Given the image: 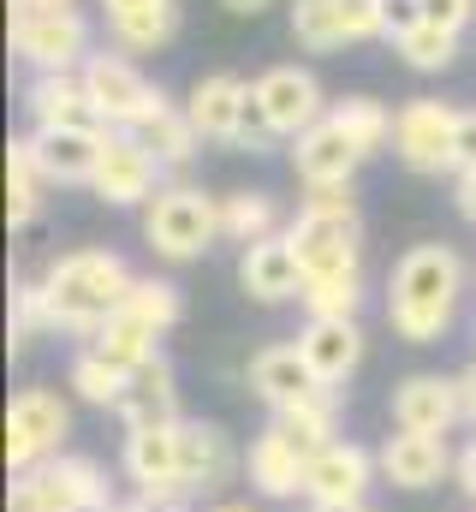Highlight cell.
I'll return each instance as SVG.
<instances>
[{
	"label": "cell",
	"mask_w": 476,
	"mask_h": 512,
	"mask_svg": "<svg viewBox=\"0 0 476 512\" xmlns=\"http://www.w3.org/2000/svg\"><path fill=\"white\" fill-rule=\"evenodd\" d=\"M465 298V262L453 245H411L387 274V328L405 346H435Z\"/></svg>",
	"instance_id": "cell-1"
},
{
	"label": "cell",
	"mask_w": 476,
	"mask_h": 512,
	"mask_svg": "<svg viewBox=\"0 0 476 512\" xmlns=\"http://www.w3.org/2000/svg\"><path fill=\"white\" fill-rule=\"evenodd\" d=\"M36 286H42V298H48V322L66 328V334H78V340L90 346L96 328H102L114 310H125L137 274H131L125 256H114V251H66V256L48 262V274H42Z\"/></svg>",
	"instance_id": "cell-2"
},
{
	"label": "cell",
	"mask_w": 476,
	"mask_h": 512,
	"mask_svg": "<svg viewBox=\"0 0 476 512\" xmlns=\"http://www.w3.org/2000/svg\"><path fill=\"white\" fill-rule=\"evenodd\" d=\"M286 239H292V251H298V262H304V280L352 274L357 268V203H352V185H340V191H310L304 209L292 215Z\"/></svg>",
	"instance_id": "cell-3"
},
{
	"label": "cell",
	"mask_w": 476,
	"mask_h": 512,
	"mask_svg": "<svg viewBox=\"0 0 476 512\" xmlns=\"http://www.w3.org/2000/svg\"><path fill=\"white\" fill-rule=\"evenodd\" d=\"M143 239L149 251L167 262H197L221 239V197L197 191V185H161L143 203Z\"/></svg>",
	"instance_id": "cell-4"
},
{
	"label": "cell",
	"mask_w": 476,
	"mask_h": 512,
	"mask_svg": "<svg viewBox=\"0 0 476 512\" xmlns=\"http://www.w3.org/2000/svg\"><path fill=\"white\" fill-rule=\"evenodd\" d=\"M6 512H114L108 501V477L96 459L84 453H60L24 477H12Z\"/></svg>",
	"instance_id": "cell-5"
},
{
	"label": "cell",
	"mask_w": 476,
	"mask_h": 512,
	"mask_svg": "<svg viewBox=\"0 0 476 512\" xmlns=\"http://www.w3.org/2000/svg\"><path fill=\"white\" fill-rule=\"evenodd\" d=\"M66 435H72V405L60 393H48V387H24L6 405V471L24 477V471L60 459Z\"/></svg>",
	"instance_id": "cell-6"
},
{
	"label": "cell",
	"mask_w": 476,
	"mask_h": 512,
	"mask_svg": "<svg viewBox=\"0 0 476 512\" xmlns=\"http://www.w3.org/2000/svg\"><path fill=\"white\" fill-rule=\"evenodd\" d=\"M393 155L411 173H459V108L411 96L393 120Z\"/></svg>",
	"instance_id": "cell-7"
},
{
	"label": "cell",
	"mask_w": 476,
	"mask_h": 512,
	"mask_svg": "<svg viewBox=\"0 0 476 512\" xmlns=\"http://www.w3.org/2000/svg\"><path fill=\"white\" fill-rule=\"evenodd\" d=\"M12 54L36 72H84L90 60V24L60 6V12H12Z\"/></svg>",
	"instance_id": "cell-8"
},
{
	"label": "cell",
	"mask_w": 476,
	"mask_h": 512,
	"mask_svg": "<svg viewBox=\"0 0 476 512\" xmlns=\"http://www.w3.org/2000/svg\"><path fill=\"white\" fill-rule=\"evenodd\" d=\"M78 78H84L90 108H96V120H102L108 131H137L143 126V114L161 102V90H155L125 54H90Z\"/></svg>",
	"instance_id": "cell-9"
},
{
	"label": "cell",
	"mask_w": 476,
	"mask_h": 512,
	"mask_svg": "<svg viewBox=\"0 0 476 512\" xmlns=\"http://www.w3.org/2000/svg\"><path fill=\"white\" fill-rule=\"evenodd\" d=\"M119 465H125V477L137 483L143 501H173V507L197 501L185 489V477H179V423L173 429H137V435H125Z\"/></svg>",
	"instance_id": "cell-10"
},
{
	"label": "cell",
	"mask_w": 476,
	"mask_h": 512,
	"mask_svg": "<svg viewBox=\"0 0 476 512\" xmlns=\"http://www.w3.org/2000/svg\"><path fill=\"white\" fill-rule=\"evenodd\" d=\"M250 90H256L274 137H304L316 120H328V96H322L316 72H304V66H268Z\"/></svg>",
	"instance_id": "cell-11"
},
{
	"label": "cell",
	"mask_w": 476,
	"mask_h": 512,
	"mask_svg": "<svg viewBox=\"0 0 476 512\" xmlns=\"http://www.w3.org/2000/svg\"><path fill=\"white\" fill-rule=\"evenodd\" d=\"M310 459H316V447H304L292 429L268 423V429L250 441V453H244V477H250V489H256L262 501H292V495H304V483H310Z\"/></svg>",
	"instance_id": "cell-12"
},
{
	"label": "cell",
	"mask_w": 476,
	"mask_h": 512,
	"mask_svg": "<svg viewBox=\"0 0 476 512\" xmlns=\"http://www.w3.org/2000/svg\"><path fill=\"white\" fill-rule=\"evenodd\" d=\"M250 108H256V90L238 78V72H209V78H197L191 84V102H185V114H191V126L203 143H238L244 149V137H250Z\"/></svg>",
	"instance_id": "cell-13"
},
{
	"label": "cell",
	"mask_w": 476,
	"mask_h": 512,
	"mask_svg": "<svg viewBox=\"0 0 476 512\" xmlns=\"http://www.w3.org/2000/svg\"><path fill=\"white\" fill-rule=\"evenodd\" d=\"M292 36L310 54H328L340 42L381 36V6L375 0H292Z\"/></svg>",
	"instance_id": "cell-14"
},
{
	"label": "cell",
	"mask_w": 476,
	"mask_h": 512,
	"mask_svg": "<svg viewBox=\"0 0 476 512\" xmlns=\"http://www.w3.org/2000/svg\"><path fill=\"white\" fill-rule=\"evenodd\" d=\"M90 191L108 209H137V203H149L161 191V161L131 131H108V149H102V167H96Z\"/></svg>",
	"instance_id": "cell-15"
},
{
	"label": "cell",
	"mask_w": 476,
	"mask_h": 512,
	"mask_svg": "<svg viewBox=\"0 0 476 512\" xmlns=\"http://www.w3.org/2000/svg\"><path fill=\"white\" fill-rule=\"evenodd\" d=\"M363 161H369V155L340 131L334 114L316 120L304 137H292V173H298L310 191H340V185H352V173L363 167Z\"/></svg>",
	"instance_id": "cell-16"
},
{
	"label": "cell",
	"mask_w": 476,
	"mask_h": 512,
	"mask_svg": "<svg viewBox=\"0 0 476 512\" xmlns=\"http://www.w3.org/2000/svg\"><path fill=\"white\" fill-rule=\"evenodd\" d=\"M465 423L459 411V382L453 376H435V370H417L393 387V429L405 435H453Z\"/></svg>",
	"instance_id": "cell-17"
},
{
	"label": "cell",
	"mask_w": 476,
	"mask_h": 512,
	"mask_svg": "<svg viewBox=\"0 0 476 512\" xmlns=\"http://www.w3.org/2000/svg\"><path fill=\"white\" fill-rule=\"evenodd\" d=\"M375 453H363L357 441H334L310 459V483H304V501L310 507H357L375 483Z\"/></svg>",
	"instance_id": "cell-18"
},
{
	"label": "cell",
	"mask_w": 476,
	"mask_h": 512,
	"mask_svg": "<svg viewBox=\"0 0 476 512\" xmlns=\"http://www.w3.org/2000/svg\"><path fill=\"white\" fill-rule=\"evenodd\" d=\"M238 471V447L221 423H203V417H185L179 423V477L191 495H215L227 489Z\"/></svg>",
	"instance_id": "cell-19"
},
{
	"label": "cell",
	"mask_w": 476,
	"mask_h": 512,
	"mask_svg": "<svg viewBox=\"0 0 476 512\" xmlns=\"http://www.w3.org/2000/svg\"><path fill=\"white\" fill-rule=\"evenodd\" d=\"M238 286L256 298V304H286V298H304V262L292 251L286 233L274 239H256L238 251Z\"/></svg>",
	"instance_id": "cell-20"
},
{
	"label": "cell",
	"mask_w": 476,
	"mask_h": 512,
	"mask_svg": "<svg viewBox=\"0 0 476 512\" xmlns=\"http://www.w3.org/2000/svg\"><path fill=\"white\" fill-rule=\"evenodd\" d=\"M36 167L48 173V185H90L108 149V126H60V131H36L30 137Z\"/></svg>",
	"instance_id": "cell-21"
},
{
	"label": "cell",
	"mask_w": 476,
	"mask_h": 512,
	"mask_svg": "<svg viewBox=\"0 0 476 512\" xmlns=\"http://www.w3.org/2000/svg\"><path fill=\"white\" fill-rule=\"evenodd\" d=\"M298 352H304V364L316 370L322 387H346L363 364V328L346 322V316H310L304 334H298Z\"/></svg>",
	"instance_id": "cell-22"
},
{
	"label": "cell",
	"mask_w": 476,
	"mask_h": 512,
	"mask_svg": "<svg viewBox=\"0 0 476 512\" xmlns=\"http://www.w3.org/2000/svg\"><path fill=\"white\" fill-rule=\"evenodd\" d=\"M375 465H381V477H387L393 489H435L459 459H453L447 435H405V429H399V435L381 441Z\"/></svg>",
	"instance_id": "cell-23"
},
{
	"label": "cell",
	"mask_w": 476,
	"mask_h": 512,
	"mask_svg": "<svg viewBox=\"0 0 476 512\" xmlns=\"http://www.w3.org/2000/svg\"><path fill=\"white\" fill-rule=\"evenodd\" d=\"M119 423H125V435L185 423V417H179V382H173V364H167V358H155V364H143V370L131 376L125 399H119Z\"/></svg>",
	"instance_id": "cell-24"
},
{
	"label": "cell",
	"mask_w": 476,
	"mask_h": 512,
	"mask_svg": "<svg viewBox=\"0 0 476 512\" xmlns=\"http://www.w3.org/2000/svg\"><path fill=\"white\" fill-rule=\"evenodd\" d=\"M24 108L36 131H60V126H102L90 108V90L78 72H36V84L24 90Z\"/></svg>",
	"instance_id": "cell-25"
},
{
	"label": "cell",
	"mask_w": 476,
	"mask_h": 512,
	"mask_svg": "<svg viewBox=\"0 0 476 512\" xmlns=\"http://www.w3.org/2000/svg\"><path fill=\"white\" fill-rule=\"evenodd\" d=\"M250 387H256V399H262L268 411H286V405L310 399L322 382H316V370L304 364V352H298V340H292V346H268V352L250 358Z\"/></svg>",
	"instance_id": "cell-26"
},
{
	"label": "cell",
	"mask_w": 476,
	"mask_h": 512,
	"mask_svg": "<svg viewBox=\"0 0 476 512\" xmlns=\"http://www.w3.org/2000/svg\"><path fill=\"white\" fill-rule=\"evenodd\" d=\"M108 30L119 36V48H167L179 36V0H102Z\"/></svg>",
	"instance_id": "cell-27"
},
{
	"label": "cell",
	"mask_w": 476,
	"mask_h": 512,
	"mask_svg": "<svg viewBox=\"0 0 476 512\" xmlns=\"http://www.w3.org/2000/svg\"><path fill=\"white\" fill-rule=\"evenodd\" d=\"M131 137H137V143H143L161 167H185V161L197 155V143H203V137H197V126H191V114H185L179 102H167V96L143 114V126L131 131Z\"/></svg>",
	"instance_id": "cell-28"
},
{
	"label": "cell",
	"mask_w": 476,
	"mask_h": 512,
	"mask_svg": "<svg viewBox=\"0 0 476 512\" xmlns=\"http://www.w3.org/2000/svg\"><path fill=\"white\" fill-rule=\"evenodd\" d=\"M108 364H119L125 376H137L143 364H155L161 358V334L143 322V316H131V310H114L102 328H96V340H90Z\"/></svg>",
	"instance_id": "cell-29"
},
{
	"label": "cell",
	"mask_w": 476,
	"mask_h": 512,
	"mask_svg": "<svg viewBox=\"0 0 476 512\" xmlns=\"http://www.w3.org/2000/svg\"><path fill=\"white\" fill-rule=\"evenodd\" d=\"M42 185H48V173L36 167L30 137H12V143H6V221H12V227H30V221H36Z\"/></svg>",
	"instance_id": "cell-30"
},
{
	"label": "cell",
	"mask_w": 476,
	"mask_h": 512,
	"mask_svg": "<svg viewBox=\"0 0 476 512\" xmlns=\"http://www.w3.org/2000/svg\"><path fill=\"white\" fill-rule=\"evenodd\" d=\"M274 423L280 429H292L304 447H334L340 441V387H316L310 399H298V405H286V411H274Z\"/></svg>",
	"instance_id": "cell-31"
},
{
	"label": "cell",
	"mask_w": 476,
	"mask_h": 512,
	"mask_svg": "<svg viewBox=\"0 0 476 512\" xmlns=\"http://www.w3.org/2000/svg\"><path fill=\"white\" fill-rule=\"evenodd\" d=\"M280 233V203L268 191H227L221 197V239L233 245H256Z\"/></svg>",
	"instance_id": "cell-32"
},
{
	"label": "cell",
	"mask_w": 476,
	"mask_h": 512,
	"mask_svg": "<svg viewBox=\"0 0 476 512\" xmlns=\"http://www.w3.org/2000/svg\"><path fill=\"white\" fill-rule=\"evenodd\" d=\"M66 387H72L84 405H114V411H119V399H125L131 376H125L119 364H108L96 346H78V352H72V364H66Z\"/></svg>",
	"instance_id": "cell-33"
},
{
	"label": "cell",
	"mask_w": 476,
	"mask_h": 512,
	"mask_svg": "<svg viewBox=\"0 0 476 512\" xmlns=\"http://www.w3.org/2000/svg\"><path fill=\"white\" fill-rule=\"evenodd\" d=\"M328 114L340 120V131L352 137L363 155L387 149V143H393V120H399V114H387V102H375V96H346V102H334Z\"/></svg>",
	"instance_id": "cell-34"
},
{
	"label": "cell",
	"mask_w": 476,
	"mask_h": 512,
	"mask_svg": "<svg viewBox=\"0 0 476 512\" xmlns=\"http://www.w3.org/2000/svg\"><path fill=\"white\" fill-rule=\"evenodd\" d=\"M357 304H363V268L304 280V310L310 316H346V322H357Z\"/></svg>",
	"instance_id": "cell-35"
},
{
	"label": "cell",
	"mask_w": 476,
	"mask_h": 512,
	"mask_svg": "<svg viewBox=\"0 0 476 512\" xmlns=\"http://www.w3.org/2000/svg\"><path fill=\"white\" fill-rule=\"evenodd\" d=\"M393 48H399V60H405L411 72H447V66H453V54H459V36H453V30H441V24H417V30H411V36H399Z\"/></svg>",
	"instance_id": "cell-36"
},
{
	"label": "cell",
	"mask_w": 476,
	"mask_h": 512,
	"mask_svg": "<svg viewBox=\"0 0 476 512\" xmlns=\"http://www.w3.org/2000/svg\"><path fill=\"white\" fill-rule=\"evenodd\" d=\"M125 310H131V316H143L155 334H167V328L185 316V298H179V286H173V280H155V274H149V280H137V286H131Z\"/></svg>",
	"instance_id": "cell-37"
},
{
	"label": "cell",
	"mask_w": 476,
	"mask_h": 512,
	"mask_svg": "<svg viewBox=\"0 0 476 512\" xmlns=\"http://www.w3.org/2000/svg\"><path fill=\"white\" fill-rule=\"evenodd\" d=\"M42 328H54V322H48L42 286H18V292H12V352H24L30 334H42Z\"/></svg>",
	"instance_id": "cell-38"
},
{
	"label": "cell",
	"mask_w": 476,
	"mask_h": 512,
	"mask_svg": "<svg viewBox=\"0 0 476 512\" xmlns=\"http://www.w3.org/2000/svg\"><path fill=\"white\" fill-rule=\"evenodd\" d=\"M375 6H381V36L387 42H399L423 24V0H375Z\"/></svg>",
	"instance_id": "cell-39"
},
{
	"label": "cell",
	"mask_w": 476,
	"mask_h": 512,
	"mask_svg": "<svg viewBox=\"0 0 476 512\" xmlns=\"http://www.w3.org/2000/svg\"><path fill=\"white\" fill-rule=\"evenodd\" d=\"M476 18V0H423V24H441V30H465Z\"/></svg>",
	"instance_id": "cell-40"
},
{
	"label": "cell",
	"mask_w": 476,
	"mask_h": 512,
	"mask_svg": "<svg viewBox=\"0 0 476 512\" xmlns=\"http://www.w3.org/2000/svg\"><path fill=\"white\" fill-rule=\"evenodd\" d=\"M476 167V108H459V173Z\"/></svg>",
	"instance_id": "cell-41"
},
{
	"label": "cell",
	"mask_w": 476,
	"mask_h": 512,
	"mask_svg": "<svg viewBox=\"0 0 476 512\" xmlns=\"http://www.w3.org/2000/svg\"><path fill=\"white\" fill-rule=\"evenodd\" d=\"M453 382H459V411H465V423L476 429V358L459 370V376H453Z\"/></svg>",
	"instance_id": "cell-42"
},
{
	"label": "cell",
	"mask_w": 476,
	"mask_h": 512,
	"mask_svg": "<svg viewBox=\"0 0 476 512\" xmlns=\"http://www.w3.org/2000/svg\"><path fill=\"white\" fill-rule=\"evenodd\" d=\"M453 203H459V215H465V221L476 227V167H471V173H459V179H453Z\"/></svg>",
	"instance_id": "cell-43"
},
{
	"label": "cell",
	"mask_w": 476,
	"mask_h": 512,
	"mask_svg": "<svg viewBox=\"0 0 476 512\" xmlns=\"http://www.w3.org/2000/svg\"><path fill=\"white\" fill-rule=\"evenodd\" d=\"M453 471H459V489H465V495L476 501V441L465 447V453H459V465H453Z\"/></svg>",
	"instance_id": "cell-44"
},
{
	"label": "cell",
	"mask_w": 476,
	"mask_h": 512,
	"mask_svg": "<svg viewBox=\"0 0 476 512\" xmlns=\"http://www.w3.org/2000/svg\"><path fill=\"white\" fill-rule=\"evenodd\" d=\"M221 6H227L233 18H256V12H268L274 0H221Z\"/></svg>",
	"instance_id": "cell-45"
},
{
	"label": "cell",
	"mask_w": 476,
	"mask_h": 512,
	"mask_svg": "<svg viewBox=\"0 0 476 512\" xmlns=\"http://www.w3.org/2000/svg\"><path fill=\"white\" fill-rule=\"evenodd\" d=\"M60 6H72V0H12V12H60Z\"/></svg>",
	"instance_id": "cell-46"
},
{
	"label": "cell",
	"mask_w": 476,
	"mask_h": 512,
	"mask_svg": "<svg viewBox=\"0 0 476 512\" xmlns=\"http://www.w3.org/2000/svg\"><path fill=\"white\" fill-rule=\"evenodd\" d=\"M131 512H191V507H173V501H143V495H137V501H131Z\"/></svg>",
	"instance_id": "cell-47"
},
{
	"label": "cell",
	"mask_w": 476,
	"mask_h": 512,
	"mask_svg": "<svg viewBox=\"0 0 476 512\" xmlns=\"http://www.w3.org/2000/svg\"><path fill=\"white\" fill-rule=\"evenodd\" d=\"M209 512H256L250 501H221V507H209Z\"/></svg>",
	"instance_id": "cell-48"
},
{
	"label": "cell",
	"mask_w": 476,
	"mask_h": 512,
	"mask_svg": "<svg viewBox=\"0 0 476 512\" xmlns=\"http://www.w3.org/2000/svg\"><path fill=\"white\" fill-rule=\"evenodd\" d=\"M310 512H369V501H357V507H310Z\"/></svg>",
	"instance_id": "cell-49"
},
{
	"label": "cell",
	"mask_w": 476,
	"mask_h": 512,
	"mask_svg": "<svg viewBox=\"0 0 476 512\" xmlns=\"http://www.w3.org/2000/svg\"><path fill=\"white\" fill-rule=\"evenodd\" d=\"M114 512H131V507H114Z\"/></svg>",
	"instance_id": "cell-50"
}]
</instances>
